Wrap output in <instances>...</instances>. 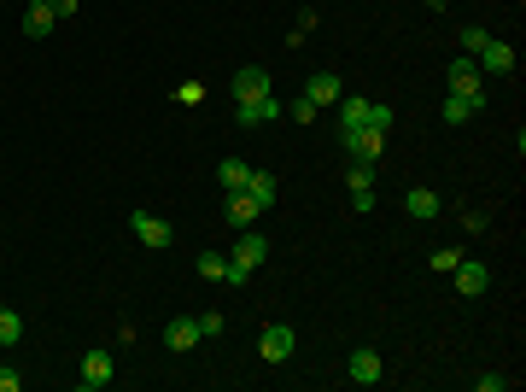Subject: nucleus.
I'll return each instance as SVG.
<instances>
[{
    "label": "nucleus",
    "instance_id": "f8f14e48",
    "mask_svg": "<svg viewBox=\"0 0 526 392\" xmlns=\"http://www.w3.org/2000/svg\"><path fill=\"white\" fill-rule=\"evenodd\" d=\"M345 375H351V381H357V387H374V381H380V351H374V346H357V351H351V363H345Z\"/></svg>",
    "mask_w": 526,
    "mask_h": 392
},
{
    "label": "nucleus",
    "instance_id": "b1692460",
    "mask_svg": "<svg viewBox=\"0 0 526 392\" xmlns=\"http://www.w3.org/2000/svg\"><path fill=\"white\" fill-rule=\"evenodd\" d=\"M485 42H492V30H485V23H468V30H462V47H468V53H480Z\"/></svg>",
    "mask_w": 526,
    "mask_h": 392
},
{
    "label": "nucleus",
    "instance_id": "f3484780",
    "mask_svg": "<svg viewBox=\"0 0 526 392\" xmlns=\"http://www.w3.org/2000/svg\"><path fill=\"white\" fill-rule=\"evenodd\" d=\"M480 106H485V94H450V100H445V112H438V117H445V124H468V117L480 112Z\"/></svg>",
    "mask_w": 526,
    "mask_h": 392
},
{
    "label": "nucleus",
    "instance_id": "a211bd4d",
    "mask_svg": "<svg viewBox=\"0 0 526 392\" xmlns=\"http://www.w3.org/2000/svg\"><path fill=\"white\" fill-rule=\"evenodd\" d=\"M246 193H252V200H258V211H269V205L281 200V182H275L269 170H252V182H246Z\"/></svg>",
    "mask_w": 526,
    "mask_h": 392
},
{
    "label": "nucleus",
    "instance_id": "20e7f679",
    "mask_svg": "<svg viewBox=\"0 0 526 392\" xmlns=\"http://www.w3.org/2000/svg\"><path fill=\"white\" fill-rule=\"evenodd\" d=\"M340 141H345L351 164H380V153H386V135L380 129H345Z\"/></svg>",
    "mask_w": 526,
    "mask_h": 392
},
{
    "label": "nucleus",
    "instance_id": "c756f323",
    "mask_svg": "<svg viewBox=\"0 0 526 392\" xmlns=\"http://www.w3.org/2000/svg\"><path fill=\"white\" fill-rule=\"evenodd\" d=\"M23 387V375L18 369H0V392H18Z\"/></svg>",
    "mask_w": 526,
    "mask_h": 392
},
{
    "label": "nucleus",
    "instance_id": "9d476101",
    "mask_svg": "<svg viewBox=\"0 0 526 392\" xmlns=\"http://www.w3.org/2000/svg\"><path fill=\"white\" fill-rule=\"evenodd\" d=\"M450 275H456V293H462V299H480V293L492 287V269H485L480 258H462Z\"/></svg>",
    "mask_w": 526,
    "mask_h": 392
},
{
    "label": "nucleus",
    "instance_id": "7c9ffc66",
    "mask_svg": "<svg viewBox=\"0 0 526 392\" xmlns=\"http://www.w3.org/2000/svg\"><path fill=\"white\" fill-rule=\"evenodd\" d=\"M77 6L82 0H53V18H77Z\"/></svg>",
    "mask_w": 526,
    "mask_h": 392
},
{
    "label": "nucleus",
    "instance_id": "412c9836",
    "mask_svg": "<svg viewBox=\"0 0 526 392\" xmlns=\"http://www.w3.org/2000/svg\"><path fill=\"white\" fill-rule=\"evenodd\" d=\"M193 269H199V281H222L229 258H222V252H199V258H193Z\"/></svg>",
    "mask_w": 526,
    "mask_h": 392
},
{
    "label": "nucleus",
    "instance_id": "2eb2a0df",
    "mask_svg": "<svg viewBox=\"0 0 526 392\" xmlns=\"http://www.w3.org/2000/svg\"><path fill=\"white\" fill-rule=\"evenodd\" d=\"M340 77H333V70H316V77L305 82V100H316V106H340Z\"/></svg>",
    "mask_w": 526,
    "mask_h": 392
},
{
    "label": "nucleus",
    "instance_id": "f03ea898",
    "mask_svg": "<svg viewBox=\"0 0 526 392\" xmlns=\"http://www.w3.org/2000/svg\"><path fill=\"white\" fill-rule=\"evenodd\" d=\"M269 258V240L263 235H240L234 240V252H229V269H222V281H229V287H246V281H252V269Z\"/></svg>",
    "mask_w": 526,
    "mask_h": 392
},
{
    "label": "nucleus",
    "instance_id": "cd10ccee",
    "mask_svg": "<svg viewBox=\"0 0 526 392\" xmlns=\"http://www.w3.org/2000/svg\"><path fill=\"white\" fill-rule=\"evenodd\" d=\"M351 211H374V182L369 188H351Z\"/></svg>",
    "mask_w": 526,
    "mask_h": 392
},
{
    "label": "nucleus",
    "instance_id": "aec40b11",
    "mask_svg": "<svg viewBox=\"0 0 526 392\" xmlns=\"http://www.w3.org/2000/svg\"><path fill=\"white\" fill-rule=\"evenodd\" d=\"M217 182H222V188H246V182H252V164H246V158H222Z\"/></svg>",
    "mask_w": 526,
    "mask_h": 392
},
{
    "label": "nucleus",
    "instance_id": "c85d7f7f",
    "mask_svg": "<svg viewBox=\"0 0 526 392\" xmlns=\"http://www.w3.org/2000/svg\"><path fill=\"white\" fill-rule=\"evenodd\" d=\"M474 387H480V392H503L509 375H474Z\"/></svg>",
    "mask_w": 526,
    "mask_h": 392
},
{
    "label": "nucleus",
    "instance_id": "9b49d317",
    "mask_svg": "<svg viewBox=\"0 0 526 392\" xmlns=\"http://www.w3.org/2000/svg\"><path fill=\"white\" fill-rule=\"evenodd\" d=\"M222 217H229V229H252L263 211H258V200H252L246 188H229V200H222Z\"/></svg>",
    "mask_w": 526,
    "mask_h": 392
},
{
    "label": "nucleus",
    "instance_id": "393cba45",
    "mask_svg": "<svg viewBox=\"0 0 526 392\" xmlns=\"http://www.w3.org/2000/svg\"><path fill=\"white\" fill-rule=\"evenodd\" d=\"M456 264H462V252H456V247H438V252H433V269H438V275H450Z\"/></svg>",
    "mask_w": 526,
    "mask_h": 392
},
{
    "label": "nucleus",
    "instance_id": "0eeeda50",
    "mask_svg": "<svg viewBox=\"0 0 526 392\" xmlns=\"http://www.w3.org/2000/svg\"><path fill=\"white\" fill-rule=\"evenodd\" d=\"M258 351H263V363H286L298 351V334H293V328H281V322H269V328H263V340H258Z\"/></svg>",
    "mask_w": 526,
    "mask_h": 392
},
{
    "label": "nucleus",
    "instance_id": "4468645a",
    "mask_svg": "<svg viewBox=\"0 0 526 392\" xmlns=\"http://www.w3.org/2000/svg\"><path fill=\"white\" fill-rule=\"evenodd\" d=\"M199 340H205V334H199V316H175V322L164 328V346L170 351H193Z\"/></svg>",
    "mask_w": 526,
    "mask_h": 392
},
{
    "label": "nucleus",
    "instance_id": "6ab92c4d",
    "mask_svg": "<svg viewBox=\"0 0 526 392\" xmlns=\"http://www.w3.org/2000/svg\"><path fill=\"white\" fill-rule=\"evenodd\" d=\"M404 211L427 223V217H438V193H433V188H409V193H404Z\"/></svg>",
    "mask_w": 526,
    "mask_h": 392
},
{
    "label": "nucleus",
    "instance_id": "39448f33",
    "mask_svg": "<svg viewBox=\"0 0 526 392\" xmlns=\"http://www.w3.org/2000/svg\"><path fill=\"white\" fill-rule=\"evenodd\" d=\"M281 117V100L275 94H263V100H234V124L240 129H263V124H275Z\"/></svg>",
    "mask_w": 526,
    "mask_h": 392
},
{
    "label": "nucleus",
    "instance_id": "5701e85b",
    "mask_svg": "<svg viewBox=\"0 0 526 392\" xmlns=\"http://www.w3.org/2000/svg\"><path fill=\"white\" fill-rule=\"evenodd\" d=\"M316 112H322V106H316V100H305V94H298V100H286V117H293V124H310Z\"/></svg>",
    "mask_w": 526,
    "mask_h": 392
},
{
    "label": "nucleus",
    "instance_id": "4be33fe9",
    "mask_svg": "<svg viewBox=\"0 0 526 392\" xmlns=\"http://www.w3.org/2000/svg\"><path fill=\"white\" fill-rule=\"evenodd\" d=\"M18 340H23V316L0 304V346H18Z\"/></svg>",
    "mask_w": 526,
    "mask_h": 392
},
{
    "label": "nucleus",
    "instance_id": "bb28decb",
    "mask_svg": "<svg viewBox=\"0 0 526 392\" xmlns=\"http://www.w3.org/2000/svg\"><path fill=\"white\" fill-rule=\"evenodd\" d=\"M170 100H175V106H199V100H205V89H199V82H182Z\"/></svg>",
    "mask_w": 526,
    "mask_h": 392
},
{
    "label": "nucleus",
    "instance_id": "dca6fc26",
    "mask_svg": "<svg viewBox=\"0 0 526 392\" xmlns=\"http://www.w3.org/2000/svg\"><path fill=\"white\" fill-rule=\"evenodd\" d=\"M53 0H30V6H23V35H35V42H42L47 30H53Z\"/></svg>",
    "mask_w": 526,
    "mask_h": 392
},
{
    "label": "nucleus",
    "instance_id": "7ed1b4c3",
    "mask_svg": "<svg viewBox=\"0 0 526 392\" xmlns=\"http://www.w3.org/2000/svg\"><path fill=\"white\" fill-rule=\"evenodd\" d=\"M111 381H117V363H111V351H106V346H88L82 363H77V387H82V392H99V387H111Z\"/></svg>",
    "mask_w": 526,
    "mask_h": 392
},
{
    "label": "nucleus",
    "instance_id": "423d86ee",
    "mask_svg": "<svg viewBox=\"0 0 526 392\" xmlns=\"http://www.w3.org/2000/svg\"><path fill=\"white\" fill-rule=\"evenodd\" d=\"M129 229L141 235V247H153V252H164L170 240H175V229H170L158 211H135V217H129Z\"/></svg>",
    "mask_w": 526,
    "mask_h": 392
},
{
    "label": "nucleus",
    "instance_id": "a878e982",
    "mask_svg": "<svg viewBox=\"0 0 526 392\" xmlns=\"http://www.w3.org/2000/svg\"><path fill=\"white\" fill-rule=\"evenodd\" d=\"M199 334H229V322H222V311H205V316H199Z\"/></svg>",
    "mask_w": 526,
    "mask_h": 392
},
{
    "label": "nucleus",
    "instance_id": "f257e3e1",
    "mask_svg": "<svg viewBox=\"0 0 526 392\" xmlns=\"http://www.w3.org/2000/svg\"><path fill=\"white\" fill-rule=\"evenodd\" d=\"M345 129H392V106L380 100H362V94H340V135Z\"/></svg>",
    "mask_w": 526,
    "mask_h": 392
},
{
    "label": "nucleus",
    "instance_id": "ddd939ff",
    "mask_svg": "<svg viewBox=\"0 0 526 392\" xmlns=\"http://www.w3.org/2000/svg\"><path fill=\"white\" fill-rule=\"evenodd\" d=\"M269 94V70L263 65H240L234 70V100H263Z\"/></svg>",
    "mask_w": 526,
    "mask_h": 392
},
{
    "label": "nucleus",
    "instance_id": "6e6552de",
    "mask_svg": "<svg viewBox=\"0 0 526 392\" xmlns=\"http://www.w3.org/2000/svg\"><path fill=\"white\" fill-rule=\"evenodd\" d=\"M474 65H480V70H492V77H515V47L492 35V42H485L480 53H474Z\"/></svg>",
    "mask_w": 526,
    "mask_h": 392
},
{
    "label": "nucleus",
    "instance_id": "1a4fd4ad",
    "mask_svg": "<svg viewBox=\"0 0 526 392\" xmlns=\"http://www.w3.org/2000/svg\"><path fill=\"white\" fill-rule=\"evenodd\" d=\"M445 77H450V94H485V70L480 65H474V53H462V59H450V70H445Z\"/></svg>",
    "mask_w": 526,
    "mask_h": 392
}]
</instances>
